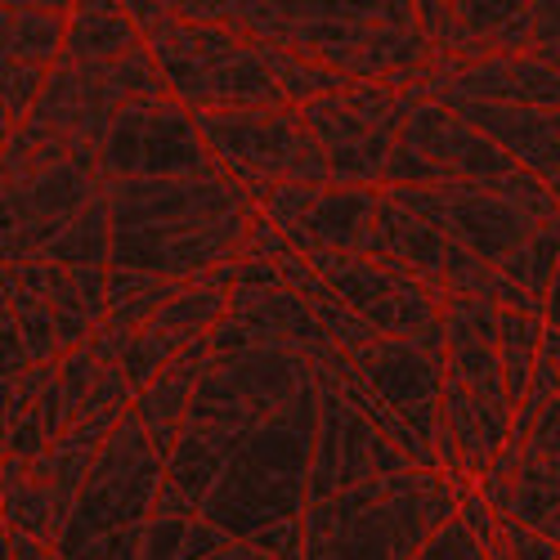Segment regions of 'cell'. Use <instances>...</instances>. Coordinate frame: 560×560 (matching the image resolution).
<instances>
[{
    "instance_id": "6da1fadb",
    "label": "cell",
    "mask_w": 560,
    "mask_h": 560,
    "mask_svg": "<svg viewBox=\"0 0 560 560\" xmlns=\"http://www.w3.org/2000/svg\"><path fill=\"white\" fill-rule=\"evenodd\" d=\"M135 27L162 68L171 100L198 113H288L305 108L350 81L318 63H305L273 40L233 32L220 23H184L171 5L126 0Z\"/></svg>"
},
{
    "instance_id": "7a4b0ae2",
    "label": "cell",
    "mask_w": 560,
    "mask_h": 560,
    "mask_svg": "<svg viewBox=\"0 0 560 560\" xmlns=\"http://www.w3.org/2000/svg\"><path fill=\"white\" fill-rule=\"evenodd\" d=\"M113 269L198 283L243 265L260 202L229 171L194 179H126L108 189Z\"/></svg>"
},
{
    "instance_id": "3957f363",
    "label": "cell",
    "mask_w": 560,
    "mask_h": 560,
    "mask_svg": "<svg viewBox=\"0 0 560 560\" xmlns=\"http://www.w3.org/2000/svg\"><path fill=\"white\" fill-rule=\"evenodd\" d=\"M184 23H220L273 40L305 63L341 72L346 81H386L412 90L431 68V40L417 23V5H332V0H194L171 5Z\"/></svg>"
},
{
    "instance_id": "277c9868",
    "label": "cell",
    "mask_w": 560,
    "mask_h": 560,
    "mask_svg": "<svg viewBox=\"0 0 560 560\" xmlns=\"http://www.w3.org/2000/svg\"><path fill=\"white\" fill-rule=\"evenodd\" d=\"M314 382L318 377L310 359H301L292 346L260 341L247 350H224V354L215 350L198 382L179 444L166 457V480H162V498L153 516L202 521V506L220 480V466L233 453V444L252 427H260L269 412H278L301 390H310Z\"/></svg>"
},
{
    "instance_id": "5b68a950",
    "label": "cell",
    "mask_w": 560,
    "mask_h": 560,
    "mask_svg": "<svg viewBox=\"0 0 560 560\" xmlns=\"http://www.w3.org/2000/svg\"><path fill=\"white\" fill-rule=\"evenodd\" d=\"M498 323L502 305L453 296L444 305V390L435 417V462L440 476L471 493L516 427V404L506 395V377L498 363Z\"/></svg>"
},
{
    "instance_id": "8992f818",
    "label": "cell",
    "mask_w": 560,
    "mask_h": 560,
    "mask_svg": "<svg viewBox=\"0 0 560 560\" xmlns=\"http://www.w3.org/2000/svg\"><path fill=\"white\" fill-rule=\"evenodd\" d=\"M323 422L318 382L292 404L252 427L220 466V480L202 506V521L233 542H256L273 525L305 516V489Z\"/></svg>"
},
{
    "instance_id": "52a82bcc",
    "label": "cell",
    "mask_w": 560,
    "mask_h": 560,
    "mask_svg": "<svg viewBox=\"0 0 560 560\" xmlns=\"http://www.w3.org/2000/svg\"><path fill=\"white\" fill-rule=\"evenodd\" d=\"M466 489L440 471H399L328 502H310L305 560H412L457 511Z\"/></svg>"
},
{
    "instance_id": "ba28073f",
    "label": "cell",
    "mask_w": 560,
    "mask_h": 560,
    "mask_svg": "<svg viewBox=\"0 0 560 560\" xmlns=\"http://www.w3.org/2000/svg\"><path fill=\"white\" fill-rule=\"evenodd\" d=\"M440 184L498 194L538 224L560 215L556 194L534 171H525L516 158H506L498 144H489V139L476 126H466L457 113H448L440 104H422L408 117L404 139L386 162L382 189H440Z\"/></svg>"
},
{
    "instance_id": "9c48e42d",
    "label": "cell",
    "mask_w": 560,
    "mask_h": 560,
    "mask_svg": "<svg viewBox=\"0 0 560 560\" xmlns=\"http://www.w3.org/2000/svg\"><path fill=\"white\" fill-rule=\"evenodd\" d=\"M162 480L166 457L130 408L104 444L55 551L63 560H144V538L162 498Z\"/></svg>"
},
{
    "instance_id": "30bf717a",
    "label": "cell",
    "mask_w": 560,
    "mask_h": 560,
    "mask_svg": "<svg viewBox=\"0 0 560 560\" xmlns=\"http://www.w3.org/2000/svg\"><path fill=\"white\" fill-rule=\"evenodd\" d=\"M211 158L265 207L278 189L310 184L332 189V166L310 135L301 108L288 113H198L194 117Z\"/></svg>"
},
{
    "instance_id": "8fae6325",
    "label": "cell",
    "mask_w": 560,
    "mask_h": 560,
    "mask_svg": "<svg viewBox=\"0 0 560 560\" xmlns=\"http://www.w3.org/2000/svg\"><path fill=\"white\" fill-rule=\"evenodd\" d=\"M422 108L408 90L386 81H350L301 108L310 135L332 166V189H382L386 162L404 139L408 117Z\"/></svg>"
},
{
    "instance_id": "7c38bea8",
    "label": "cell",
    "mask_w": 560,
    "mask_h": 560,
    "mask_svg": "<svg viewBox=\"0 0 560 560\" xmlns=\"http://www.w3.org/2000/svg\"><path fill=\"white\" fill-rule=\"evenodd\" d=\"M220 171L224 166L211 158L194 113L171 95L126 104L100 153V175L108 189L126 179H194Z\"/></svg>"
},
{
    "instance_id": "4fadbf2b",
    "label": "cell",
    "mask_w": 560,
    "mask_h": 560,
    "mask_svg": "<svg viewBox=\"0 0 560 560\" xmlns=\"http://www.w3.org/2000/svg\"><path fill=\"white\" fill-rule=\"evenodd\" d=\"M305 260L377 337L448 346L444 310L404 269L386 260H368V256H346V252H310Z\"/></svg>"
},
{
    "instance_id": "5bb4252c",
    "label": "cell",
    "mask_w": 560,
    "mask_h": 560,
    "mask_svg": "<svg viewBox=\"0 0 560 560\" xmlns=\"http://www.w3.org/2000/svg\"><path fill=\"white\" fill-rule=\"evenodd\" d=\"M108 194L100 175V158H68L27 179L0 189V220H5V265H36L45 260L72 220Z\"/></svg>"
},
{
    "instance_id": "9a60e30c",
    "label": "cell",
    "mask_w": 560,
    "mask_h": 560,
    "mask_svg": "<svg viewBox=\"0 0 560 560\" xmlns=\"http://www.w3.org/2000/svg\"><path fill=\"white\" fill-rule=\"evenodd\" d=\"M318 395H323V422H318L305 506L310 502H328L337 493H350V489H359L368 480L412 471V462L382 435V427L368 422V417L328 377H318Z\"/></svg>"
},
{
    "instance_id": "2e32d148",
    "label": "cell",
    "mask_w": 560,
    "mask_h": 560,
    "mask_svg": "<svg viewBox=\"0 0 560 560\" xmlns=\"http://www.w3.org/2000/svg\"><path fill=\"white\" fill-rule=\"evenodd\" d=\"M386 194L399 207H408L412 215H422L431 229H440L448 243L466 247L493 269H502L542 229L538 220H529L506 198L480 194V189H462V184H440V189H386Z\"/></svg>"
},
{
    "instance_id": "e0dca14e",
    "label": "cell",
    "mask_w": 560,
    "mask_h": 560,
    "mask_svg": "<svg viewBox=\"0 0 560 560\" xmlns=\"http://www.w3.org/2000/svg\"><path fill=\"white\" fill-rule=\"evenodd\" d=\"M444 350L448 346L377 337L359 354H350L354 368L363 372V382L372 386V395L431 448H435V417H440V390H444Z\"/></svg>"
},
{
    "instance_id": "ac0fdd59",
    "label": "cell",
    "mask_w": 560,
    "mask_h": 560,
    "mask_svg": "<svg viewBox=\"0 0 560 560\" xmlns=\"http://www.w3.org/2000/svg\"><path fill=\"white\" fill-rule=\"evenodd\" d=\"M427 104H493V108H538L560 113V72L542 55H498L489 63L462 68L448 85L431 90Z\"/></svg>"
},
{
    "instance_id": "d6986e66",
    "label": "cell",
    "mask_w": 560,
    "mask_h": 560,
    "mask_svg": "<svg viewBox=\"0 0 560 560\" xmlns=\"http://www.w3.org/2000/svg\"><path fill=\"white\" fill-rule=\"evenodd\" d=\"M511 521L547 542H560V395L542 408L521 444V485Z\"/></svg>"
},
{
    "instance_id": "ffe728a7",
    "label": "cell",
    "mask_w": 560,
    "mask_h": 560,
    "mask_svg": "<svg viewBox=\"0 0 560 560\" xmlns=\"http://www.w3.org/2000/svg\"><path fill=\"white\" fill-rule=\"evenodd\" d=\"M211 354H215L211 337L194 341L171 368H162L158 377L135 395V417L144 422V431H149V440L158 444L162 457H171L175 444H179V431H184V422H189V408H194V395H198V382H202Z\"/></svg>"
},
{
    "instance_id": "44dd1931",
    "label": "cell",
    "mask_w": 560,
    "mask_h": 560,
    "mask_svg": "<svg viewBox=\"0 0 560 560\" xmlns=\"http://www.w3.org/2000/svg\"><path fill=\"white\" fill-rule=\"evenodd\" d=\"M77 5H5L0 10V55L5 63H36L55 68Z\"/></svg>"
},
{
    "instance_id": "7402d4cb",
    "label": "cell",
    "mask_w": 560,
    "mask_h": 560,
    "mask_svg": "<svg viewBox=\"0 0 560 560\" xmlns=\"http://www.w3.org/2000/svg\"><path fill=\"white\" fill-rule=\"evenodd\" d=\"M5 314H14L19 332L27 341L32 363H59L63 346H59V318L50 305V292H45V269L36 265H5Z\"/></svg>"
},
{
    "instance_id": "603a6c76",
    "label": "cell",
    "mask_w": 560,
    "mask_h": 560,
    "mask_svg": "<svg viewBox=\"0 0 560 560\" xmlns=\"http://www.w3.org/2000/svg\"><path fill=\"white\" fill-rule=\"evenodd\" d=\"M144 32L135 27L126 5H77L72 10V32L63 55L77 63H121L130 55L144 50Z\"/></svg>"
},
{
    "instance_id": "cb8c5ba5",
    "label": "cell",
    "mask_w": 560,
    "mask_h": 560,
    "mask_svg": "<svg viewBox=\"0 0 560 560\" xmlns=\"http://www.w3.org/2000/svg\"><path fill=\"white\" fill-rule=\"evenodd\" d=\"M189 288V283H171V278H153V273H135V269H113L108 273V328L121 337H135L149 323Z\"/></svg>"
},
{
    "instance_id": "d4e9b609",
    "label": "cell",
    "mask_w": 560,
    "mask_h": 560,
    "mask_svg": "<svg viewBox=\"0 0 560 560\" xmlns=\"http://www.w3.org/2000/svg\"><path fill=\"white\" fill-rule=\"evenodd\" d=\"M542 332H547V318L542 314H525V310H502V323H498V363H502V377H506V395L511 404L529 399V386H534V372H538V359H542Z\"/></svg>"
},
{
    "instance_id": "484cf974",
    "label": "cell",
    "mask_w": 560,
    "mask_h": 560,
    "mask_svg": "<svg viewBox=\"0 0 560 560\" xmlns=\"http://www.w3.org/2000/svg\"><path fill=\"white\" fill-rule=\"evenodd\" d=\"M0 489H5V502H0V506H5V529H19L27 538H40V542L59 547L55 502H50V493L32 480L27 462H14V457L0 462Z\"/></svg>"
},
{
    "instance_id": "4316f807",
    "label": "cell",
    "mask_w": 560,
    "mask_h": 560,
    "mask_svg": "<svg viewBox=\"0 0 560 560\" xmlns=\"http://www.w3.org/2000/svg\"><path fill=\"white\" fill-rule=\"evenodd\" d=\"M506 283H516L534 305H542L547 310V292H551V283H556V273H560V220H551V224H542L534 238L511 256L502 269H498Z\"/></svg>"
},
{
    "instance_id": "83f0119b",
    "label": "cell",
    "mask_w": 560,
    "mask_h": 560,
    "mask_svg": "<svg viewBox=\"0 0 560 560\" xmlns=\"http://www.w3.org/2000/svg\"><path fill=\"white\" fill-rule=\"evenodd\" d=\"M224 547H233V538H224L207 521H166V516H153L149 538H144V560H211Z\"/></svg>"
},
{
    "instance_id": "f1b7e54d",
    "label": "cell",
    "mask_w": 560,
    "mask_h": 560,
    "mask_svg": "<svg viewBox=\"0 0 560 560\" xmlns=\"http://www.w3.org/2000/svg\"><path fill=\"white\" fill-rule=\"evenodd\" d=\"M50 72L55 68H36V63H5L0 68V77H5V104H0V113H5V135L27 126V117L36 113V104L45 95V85H50Z\"/></svg>"
},
{
    "instance_id": "f546056e",
    "label": "cell",
    "mask_w": 560,
    "mask_h": 560,
    "mask_svg": "<svg viewBox=\"0 0 560 560\" xmlns=\"http://www.w3.org/2000/svg\"><path fill=\"white\" fill-rule=\"evenodd\" d=\"M412 560H489V551L480 547L476 529L466 525V516L457 511V516H453V521H448L422 551H417Z\"/></svg>"
},
{
    "instance_id": "4dcf8cb0",
    "label": "cell",
    "mask_w": 560,
    "mask_h": 560,
    "mask_svg": "<svg viewBox=\"0 0 560 560\" xmlns=\"http://www.w3.org/2000/svg\"><path fill=\"white\" fill-rule=\"evenodd\" d=\"M55 547L40 542V538H27L19 529H5L0 525V560H50Z\"/></svg>"
},
{
    "instance_id": "1f68e13d",
    "label": "cell",
    "mask_w": 560,
    "mask_h": 560,
    "mask_svg": "<svg viewBox=\"0 0 560 560\" xmlns=\"http://www.w3.org/2000/svg\"><path fill=\"white\" fill-rule=\"evenodd\" d=\"M211 560H273V556H265V551L252 547V542H233V547H224V551L211 556Z\"/></svg>"
},
{
    "instance_id": "d6a6232c",
    "label": "cell",
    "mask_w": 560,
    "mask_h": 560,
    "mask_svg": "<svg viewBox=\"0 0 560 560\" xmlns=\"http://www.w3.org/2000/svg\"><path fill=\"white\" fill-rule=\"evenodd\" d=\"M542 359L556 368V377H560V332H556V328L542 332Z\"/></svg>"
},
{
    "instance_id": "836d02e7",
    "label": "cell",
    "mask_w": 560,
    "mask_h": 560,
    "mask_svg": "<svg viewBox=\"0 0 560 560\" xmlns=\"http://www.w3.org/2000/svg\"><path fill=\"white\" fill-rule=\"evenodd\" d=\"M547 328H556V332H560V273H556L551 292H547Z\"/></svg>"
},
{
    "instance_id": "e575fe53",
    "label": "cell",
    "mask_w": 560,
    "mask_h": 560,
    "mask_svg": "<svg viewBox=\"0 0 560 560\" xmlns=\"http://www.w3.org/2000/svg\"><path fill=\"white\" fill-rule=\"evenodd\" d=\"M534 55H542V59H547V63L560 72V50H534Z\"/></svg>"
},
{
    "instance_id": "d590c367",
    "label": "cell",
    "mask_w": 560,
    "mask_h": 560,
    "mask_svg": "<svg viewBox=\"0 0 560 560\" xmlns=\"http://www.w3.org/2000/svg\"><path fill=\"white\" fill-rule=\"evenodd\" d=\"M50 560H63V556H59V551H55V556H50Z\"/></svg>"
}]
</instances>
